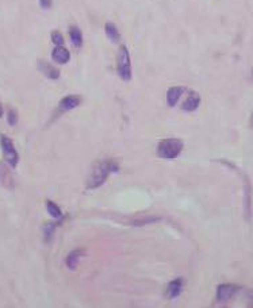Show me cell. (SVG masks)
<instances>
[{"mask_svg": "<svg viewBox=\"0 0 253 308\" xmlns=\"http://www.w3.org/2000/svg\"><path fill=\"white\" fill-rule=\"evenodd\" d=\"M46 210H48L49 215H52L54 219H60V218L62 217L61 210H60V207H58L54 201L48 200V201H46Z\"/></svg>", "mask_w": 253, "mask_h": 308, "instance_id": "cell-16", "label": "cell"}, {"mask_svg": "<svg viewBox=\"0 0 253 308\" xmlns=\"http://www.w3.org/2000/svg\"><path fill=\"white\" fill-rule=\"evenodd\" d=\"M57 225H46L45 226V237H46V241H48L50 237L53 235V231L56 229Z\"/></svg>", "mask_w": 253, "mask_h": 308, "instance_id": "cell-20", "label": "cell"}, {"mask_svg": "<svg viewBox=\"0 0 253 308\" xmlns=\"http://www.w3.org/2000/svg\"><path fill=\"white\" fill-rule=\"evenodd\" d=\"M186 88L184 87H171L168 91H166V103L170 107H175L179 101L180 96L183 95Z\"/></svg>", "mask_w": 253, "mask_h": 308, "instance_id": "cell-11", "label": "cell"}, {"mask_svg": "<svg viewBox=\"0 0 253 308\" xmlns=\"http://www.w3.org/2000/svg\"><path fill=\"white\" fill-rule=\"evenodd\" d=\"M117 72H118L119 77L122 78L123 81L131 80L130 54H129V50H127L125 45L119 48L118 57H117Z\"/></svg>", "mask_w": 253, "mask_h": 308, "instance_id": "cell-3", "label": "cell"}, {"mask_svg": "<svg viewBox=\"0 0 253 308\" xmlns=\"http://www.w3.org/2000/svg\"><path fill=\"white\" fill-rule=\"evenodd\" d=\"M69 37L70 41H72V44H73L76 48H80V46L83 45V34H81V30H80L79 27L76 26L70 27Z\"/></svg>", "mask_w": 253, "mask_h": 308, "instance_id": "cell-15", "label": "cell"}, {"mask_svg": "<svg viewBox=\"0 0 253 308\" xmlns=\"http://www.w3.org/2000/svg\"><path fill=\"white\" fill-rule=\"evenodd\" d=\"M52 5H53L52 0H40V6L45 10L50 9V7H52Z\"/></svg>", "mask_w": 253, "mask_h": 308, "instance_id": "cell-21", "label": "cell"}, {"mask_svg": "<svg viewBox=\"0 0 253 308\" xmlns=\"http://www.w3.org/2000/svg\"><path fill=\"white\" fill-rule=\"evenodd\" d=\"M83 256H84V250H81V249H74V250H72V252L68 254V257H66V266L72 270L76 269L80 258Z\"/></svg>", "mask_w": 253, "mask_h": 308, "instance_id": "cell-13", "label": "cell"}, {"mask_svg": "<svg viewBox=\"0 0 253 308\" xmlns=\"http://www.w3.org/2000/svg\"><path fill=\"white\" fill-rule=\"evenodd\" d=\"M0 146H2V150H3V154H5V158L7 161L11 168H15L19 162V154H18L17 149L14 146V142L9 137L6 135H0Z\"/></svg>", "mask_w": 253, "mask_h": 308, "instance_id": "cell-4", "label": "cell"}, {"mask_svg": "<svg viewBox=\"0 0 253 308\" xmlns=\"http://www.w3.org/2000/svg\"><path fill=\"white\" fill-rule=\"evenodd\" d=\"M241 291H242V288L240 285H236V284H221L217 288L215 301L218 304H226L227 301L234 299Z\"/></svg>", "mask_w": 253, "mask_h": 308, "instance_id": "cell-5", "label": "cell"}, {"mask_svg": "<svg viewBox=\"0 0 253 308\" xmlns=\"http://www.w3.org/2000/svg\"><path fill=\"white\" fill-rule=\"evenodd\" d=\"M183 150V142L178 138L162 139L157 145V156L164 160H174Z\"/></svg>", "mask_w": 253, "mask_h": 308, "instance_id": "cell-2", "label": "cell"}, {"mask_svg": "<svg viewBox=\"0 0 253 308\" xmlns=\"http://www.w3.org/2000/svg\"><path fill=\"white\" fill-rule=\"evenodd\" d=\"M80 103H81V97L79 95H68L64 99L60 100L58 107H60L61 111H70V110L76 109L77 106H80Z\"/></svg>", "mask_w": 253, "mask_h": 308, "instance_id": "cell-8", "label": "cell"}, {"mask_svg": "<svg viewBox=\"0 0 253 308\" xmlns=\"http://www.w3.org/2000/svg\"><path fill=\"white\" fill-rule=\"evenodd\" d=\"M2 115H3V106L0 103V118H2Z\"/></svg>", "mask_w": 253, "mask_h": 308, "instance_id": "cell-23", "label": "cell"}, {"mask_svg": "<svg viewBox=\"0 0 253 308\" xmlns=\"http://www.w3.org/2000/svg\"><path fill=\"white\" fill-rule=\"evenodd\" d=\"M7 122H9L10 126H15L18 123V113L14 109L9 110V113H7Z\"/></svg>", "mask_w": 253, "mask_h": 308, "instance_id": "cell-19", "label": "cell"}, {"mask_svg": "<svg viewBox=\"0 0 253 308\" xmlns=\"http://www.w3.org/2000/svg\"><path fill=\"white\" fill-rule=\"evenodd\" d=\"M38 69H40L41 73L44 74L45 77H48L49 80H57V78L60 77V74H61L58 68L53 66L52 64H49L48 61L45 60L38 61Z\"/></svg>", "mask_w": 253, "mask_h": 308, "instance_id": "cell-6", "label": "cell"}, {"mask_svg": "<svg viewBox=\"0 0 253 308\" xmlns=\"http://www.w3.org/2000/svg\"><path fill=\"white\" fill-rule=\"evenodd\" d=\"M118 170V162H115L114 160H103L96 162L87 178V189H96V188L102 187L110 174L115 173Z\"/></svg>", "mask_w": 253, "mask_h": 308, "instance_id": "cell-1", "label": "cell"}, {"mask_svg": "<svg viewBox=\"0 0 253 308\" xmlns=\"http://www.w3.org/2000/svg\"><path fill=\"white\" fill-rule=\"evenodd\" d=\"M249 125H250V127L253 129V113H252V115H250V122H249Z\"/></svg>", "mask_w": 253, "mask_h": 308, "instance_id": "cell-22", "label": "cell"}, {"mask_svg": "<svg viewBox=\"0 0 253 308\" xmlns=\"http://www.w3.org/2000/svg\"><path fill=\"white\" fill-rule=\"evenodd\" d=\"M0 182L5 185V187L13 189L14 188V178L13 174L10 172L9 166L6 165L5 162L0 164Z\"/></svg>", "mask_w": 253, "mask_h": 308, "instance_id": "cell-12", "label": "cell"}, {"mask_svg": "<svg viewBox=\"0 0 253 308\" xmlns=\"http://www.w3.org/2000/svg\"><path fill=\"white\" fill-rule=\"evenodd\" d=\"M183 284L184 282L182 278H176L174 281H171L168 286H166V297L168 299H176L182 293V291H183Z\"/></svg>", "mask_w": 253, "mask_h": 308, "instance_id": "cell-10", "label": "cell"}, {"mask_svg": "<svg viewBox=\"0 0 253 308\" xmlns=\"http://www.w3.org/2000/svg\"><path fill=\"white\" fill-rule=\"evenodd\" d=\"M52 57L57 64H62V65H64V64H68V62H69L70 53L69 50L62 45V46H56V48L53 49Z\"/></svg>", "mask_w": 253, "mask_h": 308, "instance_id": "cell-9", "label": "cell"}, {"mask_svg": "<svg viewBox=\"0 0 253 308\" xmlns=\"http://www.w3.org/2000/svg\"><path fill=\"white\" fill-rule=\"evenodd\" d=\"M161 219V218H157V217H142V218H138V219H134V221L131 222V225L133 226H145V225H150V223H156V222H158Z\"/></svg>", "mask_w": 253, "mask_h": 308, "instance_id": "cell-17", "label": "cell"}, {"mask_svg": "<svg viewBox=\"0 0 253 308\" xmlns=\"http://www.w3.org/2000/svg\"><path fill=\"white\" fill-rule=\"evenodd\" d=\"M50 37H52V42L56 45V46H62V45H64V37H62L60 31H53Z\"/></svg>", "mask_w": 253, "mask_h": 308, "instance_id": "cell-18", "label": "cell"}, {"mask_svg": "<svg viewBox=\"0 0 253 308\" xmlns=\"http://www.w3.org/2000/svg\"><path fill=\"white\" fill-rule=\"evenodd\" d=\"M199 105H201V95H199L198 92L192 91L190 92V95L187 96V99H186V101H184L183 106H182V109H183V111H186V113H192V111L198 110Z\"/></svg>", "mask_w": 253, "mask_h": 308, "instance_id": "cell-7", "label": "cell"}, {"mask_svg": "<svg viewBox=\"0 0 253 308\" xmlns=\"http://www.w3.org/2000/svg\"><path fill=\"white\" fill-rule=\"evenodd\" d=\"M105 33H106V35H107V37L113 41V42H119V39H121V34H119L118 29H117V26H115L114 23H111V22L106 23Z\"/></svg>", "mask_w": 253, "mask_h": 308, "instance_id": "cell-14", "label": "cell"}]
</instances>
